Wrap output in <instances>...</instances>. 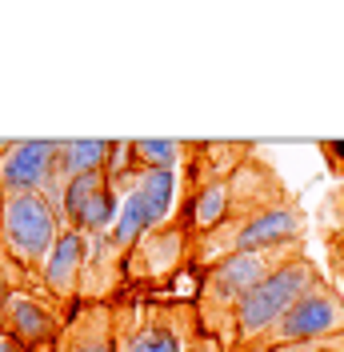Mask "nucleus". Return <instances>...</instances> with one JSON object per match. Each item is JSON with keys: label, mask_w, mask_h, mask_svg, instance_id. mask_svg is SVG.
<instances>
[{"label": "nucleus", "mask_w": 344, "mask_h": 352, "mask_svg": "<svg viewBox=\"0 0 344 352\" xmlns=\"http://www.w3.org/2000/svg\"><path fill=\"white\" fill-rule=\"evenodd\" d=\"M297 232H301L297 212L284 208V204H268V208L252 212V217L237 228L233 252H277V248L297 241Z\"/></svg>", "instance_id": "nucleus-6"}, {"label": "nucleus", "mask_w": 344, "mask_h": 352, "mask_svg": "<svg viewBox=\"0 0 344 352\" xmlns=\"http://www.w3.org/2000/svg\"><path fill=\"white\" fill-rule=\"evenodd\" d=\"M8 144H12V140H0V153H4V148H8Z\"/></svg>", "instance_id": "nucleus-21"}, {"label": "nucleus", "mask_w": 344, "mask_h": 352, "mask_svg": "<svg viewBox=\"0 0 344 352\" xmlns=\"http://www.w3.org/2000/svg\"><path fill=\"white\" fill-rule=\"evenodd\" d=\"M316 285V272L312 264L301 256H284V261L260 280L237 308H233V324H237L240 340H260L284 320V312L297 305L301 296H308Z\"/></svg>", "instance_id": "nucleus-2"}, {"label": "nucleus", "mask_w": 344, "mask_h": 352, "mask_svg": "<svg viewBox=\"0 0 344 352\" xmlns=\"http://www.w3.org/2000/svg\"><path fill=\"white\" fill-rule=\"evenodd\" d=\"M184 349H189L184 332L176 329L172 320L156 316V320H144L140 329L132 332L120 352H184Z\"/></svg>", "instance_id": "nucleus-12"}, {"label": "nucleus", "mask_w": 344, "mask_h": 352, "mask_svg": "<svg viewBox=\"0 0 344 352\" xmlns=\"http://www.w3.org/2000/svg\"><path fill=\"white\" fill-rule=\"evenodd\" d=\"M268 352H344L341 336H328V340H297V344H272Z\"/></svg>", "instance_id": "nucleus-16"}, {"label": "nucleus", "mask_w": 344, "mask_h": 352, "mask_svg": "<svg viewBox=\"0 0 344 352\" xmlns=\"http://www.w3.org/2000/svg\"><path fill=\"white\" fill-rule=\"evenodd\" d=\"M61 140H12L0 153V197L8 192H44L61 200Z\"/></svg>", "instance_id": "nucleus-3"}, {"label": "nucleus", "mask_w": 344, "mask_h": 352, "mask_svg": "<svg viewBox=\"0 0 344 352\" xmlns=\"http://www.w3.org/2000/svg\"><path fill=\"white\" fill-rule=\"evenodd\" d=\"M321 148L332 156V164H344V140H324Z\"/></svg>", "instance_id": "nucleus-18"}, {"label": "nucleus", "mask_w": 344, "mask_h": 352, "mask_svg": "<svg viewBox=\"0 0 344 352\" xmlns=\"http://www.w3.org/2000/svg\"><path fill=\"white\" fill-rule=\"evenodd\" d=\"M125 188H136L144 204H149L152 224L160 228L172 212V200H176V173L172 168H136V176L125 180Z\"/></svg>", "instance_id": "nucleus-9"}, {"label": "nucleus", "mask_w": 344, "mask_h": 352, "mask_svg": "<svg viewBox=\"0 0 344 352\" xmlns=\"http://www.w3.org/2000/svg\"><path fill=\"white\" fill-rule=\"evenodd\" d=\"M184 148L176 140H132V160L136 168H176Z\"/></svg>", "instance_id": "nucleus-15"}, {"label": "nucleus", "mask_w": 344, "mask_h": 352, "mask_svg": "<svg viewBox=\"0 0 344 352\" xmlns=\"http://www.w3.org/2000/svg\"><path fill=\"white\" fill-rule=\"evenodd\" d=\"M344 332V300L328 288H312L284 312L277 329L268 332L272 344H297V340H328Z\"/></svg>", "instance_id": "nucleus-4"}, {"label": "nucleus", "mask_w": 344, "mask_h": 352, "mask_svg": "<svg viewBox=\"0 0 344 352\" xmlns=\"http://www.w3.org/2000/svg\"><path fill=\"white\" fill-rule=\"evenodd\" d=\"M68 224L61 208L44 192H8L0 197V252H8L17 264L36 268L52 252Z\"/></svg>", "instance_id": "nucleus-1"}, {"label": "nucleus", "mask_w": 344, "mask_h": 352, "mask_svg": "<svg viewBox=\"0 0 344 352\" xmlns=\"http://www.w3.org/2000/svg\"><path fill=\"white\" fill-rule=\"evenodd\" d=\"M0 320H4V332L17 336L28 349L44 344V340L56 332V312L48 305H41L36 296H28V292H12L8 305L0 308Z\"/></svg>", "instance_id": "nucleus-8"}, {"label": "nucleus", "mask_w": 344, "mask_h": 352, "mask_svg": "<svg viewBox=\"0 0 344 352\" xmlns=\"http://www.w3.org/2000/svg\"><path fill=\"white\" fill-rule=\"evenodd\" d=\"M100 188H108L105 173H85V176H68V180H61V200H56V208H61V217H65L68 228H80L85 208L92 204V197H96Z\"/></svg>", "instance_id": "nucleus-11"}, {"label": "nucleus", "mask_w": 344, "mask_h": 352, "mask_svg": "<svg viewBox=\"0 0 344 352\" xmlns=\"http://www.w3.org/2000/svg\"><path fill=\"white\" fill-rule=\"evenodd\" d=\"M88 232L80 228H65L61 232V241L52 244V252L44 256L41 264V280L44 288L52 292V296H68L76 280H80V272H85V261H88Z\"/></svg>", "instance_id": "nucleus-7"}, {"label": "nucleus", "mask_w": 344, "mask_h": 352, "mask_svg": "<svg viewBox=\"0 0 344 352\" xmlns=\"http://www.w3.org/2000/svg\"><path fill=\"white\" fill-rule=\"evenodd\" d=\"M0 352H36V349H28V344H21L17 336H8V332H0Z\"/></svg>", "instance_id": "nucleus-17"}, {"label": "nucleus", "mask_w": 344, "mask_h": 352, "mask_svg": "<svg viewBox=\"0 0 344 352\" xmlns=\"http://www.w3.org/2000/svg\"><path fill=\"white\" fill-rule=\"evenodd\" d=\"M65 352H116L108 320L105 316H88L80 324H72V332H68V340H65Z\"/></svg>", "instance_id": "nucleus-14"}, {"label": "nucleus", "mask_w": 344, "mask_h": 352, "mask_svg": "<svg viewBox=\"0 0 344 352\" xmlns=\"http://www.w3.org/2000/svg\"><path fill=\"white\" fill-rule=\"evenodd\" d=\"M224 217H228V184L213 180V184H204V188L193 197V204H189V220H193V228L204 232V228L224 224Z\"/></svg>", "instance_id": "nucleus-13"}, {"label": "nucleus", "mask_w": 344, "mask_h": 352, "mask_svg": "<svg viewBox=\"0 0 344 352\" xmlns=\"http://www.w3.org/2000/svg\"><path fill=\"white\" fill-rule=\"evenodd\" d=\"M184 352H208V344H189Z\"/></svg>", "instance_id": "nucleus-20"}, {"label": "nucleus", "mask_w": 344, "mask_h": 352, "mask_svg": "<svg viewBox=\"0 0 344 352\" xmlns=\"http://www.w3.org/2000/svg\"><path fill=\"white\" fill-rule=\"evenodd\" d=\"M8 296H12V288H8V272H4V261H0V308L8 305Z\"/></svg>", "instance_id": "nucleus-19"}, {"label": "nucleus", "mask_w": 344, "mask_h": 352, "mask_svg": "<svg viewBox=\"0 0 344 352\" xmlns=\"http://www.w3.org/2000/svg\"><path fill=\"white\" fill-rule=\"evenodd\" d=\"M280 264L277 252H228L224 261L213 268V280H208V292H213L216 305L237 308L252 288Z\"/></svg>", "instance_id": "nucleus-5"}, {"label": "nucleus", "mask_w": 344, "mask_h": 352, "mask_svg": "<svg viewBox=\"0 0 344 352\" xmlns=\"http://www.w3.org/2000/svg\"><path fill=\"white\" fill-rule=\"evenodd\" d=\"M112 153H116V140H61V160H56L61 180L85 173H105Z\"/></svg>", "instance_id": "nucleus-10"}]
</instances>
